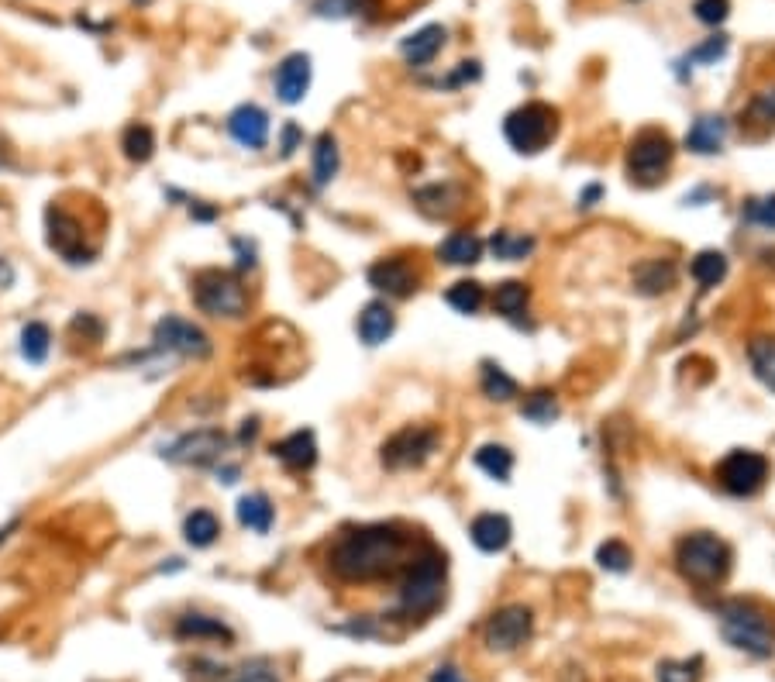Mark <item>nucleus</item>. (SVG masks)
<instances>
[{
  "instance_id": "obj_1",
  "label": "nucleus",
  "mask_w": 775,
  "mask_h": 682,
  "mask_svg": "<svg viewBox=\"0 0 775 682\" xmlns=\"http://www.w3.org/2000/svg\"><path fill=\"white\" fill-rule=\"evenodd\" d=\"M410 538L397 524L345 527L328 548V569L341 583H379L407 565Z\"/></svg>"
},
{
  "instance_id": "obj_2",
  "label": "nucleus",
  "mask_w": 775,
  "mask_h": 682,
  "mask_svg": "<svg viewBox=\"0 0 775 682\" xmlns=\"http://www.w3.org/2000/svg\"><path fill=\"white\" fill-rule=\"evenodd\" d=\"M731 562H734L731 545L710 531L686 534L676 545V572L689 586H700V589L720 586L727 579V572H731Z\"/></svg>"
},
{
  "instance_id": "obj_3",
  "label": "nucleus",
  "mask_w": 775,
  "mask_h": 682,
  "mask_svg": "<svg viewBox=\"0 0 775 682\" xmlns=\"http://www.w3.org/2000/svg\"><path fill=\"white\" fill-rule=\"evenodd\" d=\"M713 614H717L720 634L731 648L748 651L755 658H769L775 651V624L762 607L748 600H727Z\"/></svg>"
},
{
  "instance_id": "obj_4",
  "label": "nucleus",
  "mask_w": 775,
  "mask_h": 682,
  "mask_svg": "<svg viewBox=\"0 0 775 682\" xmlns=\"http://www.w3.org/2000/svg\"><path fill=\"white\" fill-rule=\"evenodd\" d=\"M441 596H445V558L434 548H424L417 558H410L403 572L400 610L407 617H428L438 610Z\"/></svg>"
},
{
  "instance_id": "obj_5",
  "label": "nucleus",
  "mask_w": 775,
  "mask_h": 682,
  "mask_svg": "<svg viewBox=\"0 0 775 682\" xmlns=\"http://www.w3.org/2000/svg\"><path fill=\"white\" fill-rule=\"evenodd\" d=\"M190 297L200 314L238 321L248 314V290L245 283L228 269H200L190 279Z\"/></svg>"
},
{
  "instance_id": "obj_6",
  "label": "nucleus",
  "mask_w": 775,
  "mask_h": 682,
  "mask_svg": "<svg viewBox=\"0 0 775 682\" xmlns=\"http://www.w3.org/2000/svg\"><path fill=\"white\" fill-rule=\"evenodd\" d=\"M45 242L66 266H87L100 255V245L90 242L87 224L62 204H49L45 211Z\"/></svg>"
},
{
  "instance_id": "obj_7",
  "label": "nucleus",
  "mask_w": 775,
  "mask_h": 682,
  "mask_svg": "<svg viewBox=\"0 0 775 682\" xmlns=\"http://www.w3.org/2000/svg\"><path fill=\"white\" fill-rule=\"evenodd\" d=\"M555 131H558V111L548 104H541V100H531V104L517 107V111H510L507 121H503L507 142L524 155L545 152L548 145H552Z\"/></svg>"
},
{
  "instance_id": "obj_8",
  "label": "nucleus",
  "mask_w": 775,
  "mask_h": 682,
  "mask_svg": "<svg viewBox=\"0 0 775 682\" xmlns=\"http://www.w3.org/2000/svg\"><path fill=\"white\" fill-rule=\"evenodd\" d=\"M672 159H676V145L665 131L645 128L631 138L627 145V176L638 186H655L665 180Z\"/></svg>"
},
{
  "instance_id": "obj_9",
  "label": "nucleus",
  "mask_w": 775,
  "mask_h": 682,
  "mask_svg": "<svg viewBox=\"0 0 775 682\" xmlns=\"http://www.w3.org/2000/svg\"><path fill=\"white\" fill-rule=\"evenodd\" d=\"M149 348H152V355H176V359L204 362V359H211L214 341L204 328H197V324L186 321V317L166 314L155 321Z\"/></svg>"
},
{
  "instance_id": "obj_10",
  "label": "nucleus",
  "mask_w": 775,
  "mask_h": 682,
  "mask_svg": "<svg viewBox=\"0 0 775 682\" xmlns=\"http://www.w3.org/2000/svg\"><path fill=\"white\" fill-rule=\"evenodd\" d=\"M441 434L431 424H407V428L393 431L390 438L379 445V462L383 469L390 472H403V469H421L424 462L438 452Z\"/></svg>"
},
{
  "instance_id": "obj_11",
  "label": "nucleus",
  "mask_w": 775,
  "mask_h": 682,
  "mask_svg": "<svg viewBox=\"0 0 775 682\" xmlns=\"http://www.w3.org/2000/svg\"><path fill=\"white\" fill-rule=\"evenodd\" d=\"M228 452V434L221 428H197L173 438L169 445L159 448V455L173 465H193V469H207V465L224 462Z\"/></svg>"
},
{
  "instance_id": "obj_12",
  "label": "nucleus",
  "mask_w": 775,
  "mask_h": 682,
  "mask_svg": "<svg viewBox=\"0 0 775 682\" xmlns=\"http://www.w3.org/2000/svg\"><path fill=\"white\" fill-rule=\"evenodd\" d=\"M769 479V459L751 448H738L717 465V483L731 496H755Z\"/></svg>"
},
{
  "instance_id": "obj_13",
  "label": "nucleus",
  "mask_w": 775,
  "mask_h": 682,
  "mask_svg": "<svg viewBox=\"0 0 775 682\" xmlns=\"http://www.w3.org/2000/svg\"><path fill=\"white\" fill-rule=\"evenodd\" d=\"M534 631V614L524 603H510V607L496 610L483 627V641L490 651H514L521 648Z\"/></svg>"
},
{
  "instance_id": "obj_14",
  "label": "nucleus",
  "mask_w": 775,
  "mask_h": 682,
  "mask_svg": "<svg viewBox=\"0 0 775 682\" xmlns=\"http://www.w3.org/2000/svg\"><path fill=\"white\" fill-rule=\"evenodd\" d=\"M369 286L379 293H386V297H410V293H417V283H421V273L414 269V262L407 259V255H386V259H376L369 266Z\"/></svg>"
},
{
  "instance_id": "obj_15",
  "label": "nucleus",
  "mask_w": 775,
  "mask_h": 682,
  "mask_svg": "<svg viewBox=\"0 0 775 682\" xmlns=\"http://www.w3.org/2000/svg\"><path fill=\"white\" fill-rule=\"evenodd\" d=\"M310 80H314V62H310V56L307 52H290L276 66V76H273L276 97L283 104H300L310 90Z\"/></svg>"
},
{
  "instance_id": "obj_16",
  "label": "nucleus",
  "mask_w": 775,
  "mask_h": 682,
  "mask_svg": "<svg viewBox=\"0 0 775 682\" xmlns=\"http://www.w3.org/2000/svg\"><path fill=\"white\" fill-rule=\"evenodd\" d=\"M269 131H273V124H269V114L262 111L259 104H242L228 114V135L235 138L242 149H252V152L266 149Z\"/></svg>"
},
{
  "instance_id": "obj_17",
  "label": "nucleus",
  "mask_w": 775,
  "mask_h": 682,
  "mask_svg": "<svg viewBox=\"0 0 775 682\" xmlns=\"http://www.w3.org/2000/svg\"><path fill=\"white\" fill-rule=\"evenodd\" d=\"M273 459H279L286 472H310L317 465V438L310 428H297L273 445Z\"/></svg>"
},
{
  "instance_id": "obj_18",
  "label": "nucleus",
  "mask_w": 775,
  "mask_h": 682,
  "mask_svg": "<svg viewBox=\"0 0 775 682\" xmlns=\"http://www.w3.org/2000/svg\"><path fill=\"white\" fill-rule=\"evenodd\" d=\"M676 262L672 259H641L638 266L631 269V279H634V290L641 297H662L676 286Z\"/></svg>"
},
{
  "instance_id": "obj_19",
  "label": "nucleus",
  "mask_w": 775,
  "mask_h": 682,
  "mask_svg": "<svg viewBox=\"0 0 775 682\" xmlns=\"http://www.w3.org/2000/svg\"><path fill=\"white\" fill-rule=\"evenodd\" d=\"M469 538L479 552L496 555L510 545V538H514V524H510V517H503V514H479L476 521L469 524Z\"/></svg>"
},
{
  "instance_id": "obj_20",
  "label": "nucleus",
  "mask_w": 775,
  "mask_h": 682,
  "mask_svg": "<svg viewBox=\"0 0 775 682\" xmlns=\"http://www.w3.org/2000/svg\"><path fill=\"white\" fill-rule=\"evenodd\" d=\"M173 634L180 641H224V645H235V631H231L221 617L193 614V610L183 617H176Z\"/></svg>"
},
{
  "instance_id": "obj_21",
  "label": "nucleus",
  "mask_w": 775,
  "mask_h": 682,
  "mask_svg": "<svg viewBox=\"0 0 775 682\" xmlns=\"http://www.w3.org/2000/svg\"><path fill=\"white\" fill-rule=\"evenodd\" d=\"M727 142V121L720 114H700L686 131V149L693 155H717Z\"/></svg>"
},
{
  "instance_id": "obj_22",
  "label": "nucleus",
  "mask_w": 775,
  "mask_h": 682,
  "mask_svg": "<svg viewBox=\"0 0 775 682\" xmlns=\"http://www.w3.org/2000/svg\"><path fill=\"white\" fill-rule=\"evenodd\" d=\"M441 45H445V28L424 25V28H417L414 35L403 38L400 52H403V59H407V66H428V62H434V56L441 52Z\"/></svg>"
},
{
  "instance_id": "obj_23",
  "label": "nucleus",
  "mask_w": 775,
  "mask_h": 682,
  "mask_svg": "<svg viewBox=\"0 0 775 682\" xmlns=\"http://www.w3.org/2000/svg\"><path fill=\"white\" fill-rule=\"evenodd\" d=\"M341 169V152H338V142L331 131H324V135H317L314 142V155H310V183H314V190H324V186H331V180L338 176Z\"/></svg>"
},
{
  "instance_id": "obj_24",
  "label": "nucleus",
  "mask_w": 775,
  "mask_h": 682,
  "mask_svg": "<svg viewBox=\"0 0 775 682\" xmlns=\"http://www.w3.org/2000/svg\"><path fill=\"white\" fill-rule=\"evenodd\" d=\"M397 331V314L383 304V300H372V304L362 307L359 314V338L366 341L369 348L383 345L386 338Z\"/></svg>"
},
{
  "instance_id": "obj_25",
  "label": "nucleus",
  "mask_w": 775,
  "mask_h": 682,
  "mask_svg": "<svg viewBox=\"0 0 775 682\" xmlns=\"http://www.w3.org/2000/svg\"><path fill=\"white\" fill-rule=\"evenodd\" d=\"M486 245L476 231H452L445 242L438 245V259L448 262V266H476L483 259Z\"/></svg>"
},
{
  "instance_id": "obj_26",
  "label": "nucleus",
  "mask_w": 775,
  "mask_h": 682,
  "mask_svg": "<svg viewBox=\"0 0 775 682\" xmlns=\"http://www.w3.org/2000/svg\"><path fill=\"white\" fill-rule=\"evenodd\" d=\"M414 204L428 217H452L462 207V190L455 183H434L414 193Z\"/></svg>"
},
{
  "instance_id": "obj_27",
  "label": "nucleus",
  "mask_w": 775,
  "mask_h": 682,
  "mask_svg": "<svg viewBox=\"0 0 775 682\" xmlns=\"http://www.w3.org/2000/svg\"><path fill=\"white\" fill-rule=\"evenodd\" d=\"M235 517L245 531H255V534H269L273 531V521H276V507L266 493H248L238 500L235 507Z\"/></svg>"
},
{
  "instance_id": "obj_28",
  "label": "nucleus",
  "mask_w": 775,
  "mask_h": 682,
  "mask_svg": "<svg viewBox=\"0 0 775 682\" xmlns=\"http://www.w3.org/2000/svg\"><path fill=\"white\" fill-rule=\"evenodd\" d=\"M183 538L186 545L193 548H211L217 538H221V521H217L214 510L207 507H197L183 517Z\"/></svg>"
},
{
  "instance_id": "obj_29",
  "label": "nucleus",
  "mask_w": 775,
  "mask_h": 682,
  "mask_svg": "<svg viewBox=\"0 0 775 682\" xmlns=\"http://www.w3.org/2000/svg\"><path fill=\"white\" fill-rule=\"evenodd\" d=\"M18 352L21 359L28 362V366H45V359H49L52 352V331L45 321H28L25 328H21L18 335Z\"/></svg>"
},
{
  "instance_id": "obj_30",
  "label": "nucleus",
  "mask_w": 775,
  "mask_h": 682,
  "mask_svg": "<svg viewBox=\"0 0 775 682\" xmlns=\"http://www.w3.org/2000/svg\"><path fill=\"white\" fill-rule=\"evenodd\" d=\"M479 386H483L486 400H496V403L514 400L517 390H521V386H517V379L510 376V372L503 369V366L490 362V359H486L483 366H479Z\"/></svg>"
},
{
  "instance_id": "obj_31",
  "label": "nucleus",
  "mask_w": 775,
  "mask_h": 682,
  "mask_svg": "<svg viewBox=\"0 0 775 682\" xmlns=\"http://www.w3.org/2000/svg\"><path fill=\"white\" fill-rule=\"evenodd\" d=\"M121 152L128 162H135V166H145V162L155 155V131L149 128V124L135 121L124 128L121 135Z\"/></svg>"
},
{
  "instance_id": "obj_32",
  "label": "nucleus",
  "mask_w": 775,
  "mask_h": 682,
  "mask_svg": "<svg viewBox=\"0 0 775 682\" xmlns=\"http://www.w3.org/2000/svg\"><path fill=\"white\" fill-rule=\"evenodd\" d=\"M748 362L751 372L758 376V383H765L775 390V335H758L748 341Z\"/></svg>"
},
{
  "instance_id": "obj_33",
  "label": "nucleus",
  "mask_w": 775,
  "mask_h": 682,
  "mask_svg": "<svg viewBox=\"0 0 775 682\" xmlns=\"http://www.w3.org/2000/svg\"><path fill=\"white\" fill-rule=\"evenodd\" d=\"M689 276L696 279V283L703 286V290H710V286L724 283L727 276V255L724 252H713V248H707V252L693 255V262H689Z\"/></svg>"
},
{
  "instance_id": "obj_34",
  "label": "nucleus",
  "mask_w": 775,
  "mask_h": 682,
  "mask_svg": "<svg viewBox=\"0 0 775 682\" xmlns=\"http://www.w3.org/2000/svg\"><path fill=\"white\" fill-rule=\"evenodd\" d=\"M490 252L496 255V259H503V262H521V259H527V255L534 252V238L521 235V231H507V228L493 231Z\"/></svg>"
},
{
  "instance_id": "obj_35",
  "label": "nucleus",
  "mask_w": 775,
  "mask_h": 682,
  "mask_svg": "<svg viewBox=\"0 0 775 682\" xmlns=\"http://www.w3.org/2000/svg\"><path fill=\"white\" fill-rule=\"evenodd\" d=\"M527 300H531V290H527V283H521V279H507V283H500L493 290V310L503 317L524 314Z\"/></svg>"
},
{
  "instance_id": "obj_36",
  "label": "nucleus",
  "mask_w": 775,
  "mask_h": 682,
  "mask_svg": "<svg viewBox=\"0 0 775 682\" xmlns=\"http://www.w3.org/2000/svg\"><path fill=\"white\" fill-rule=\"evenodd\" d=\"M476 465L496 483H510V472H514V452L503 445H483L476 452Z\"/></svg>"
},
{
  "instance_id": "obj_37",
  "label": "nucleus",
  "mask_w": 775,
  "mask_h": 682,
  "mask_svg": "<svg viewBox=\"0 0 775 682\" xmlns=\"http://www.w3.org/2000/svg\"><path fill=\"white\" fill-rule=\"evenodd\" d=\"M445 300H448V307H455L459 314H479L486 304V290L476 283V279H462V283L448 286Z\"/></svg>"
},
{
  "instance_id": "obj_38",
  "label": "nucleus",
  "mask_w": 775,
  "mask_h": 682,
  "mask_svg": "<svg viewBox=\"0 0 775 682\" xmlns=\"http://www.w3.org/2000/svg\"><path fill=\"white\" fill-rule=\"evenodd\" d=\"M376 11V0H317L314 14L317 18H355V14H369Z\"/></svg>"
},
{
  "instance_id": "obj_39",
  "label": "nucleus",
  "mask_w": 775,
  "mask_h": 682,
  "mask_svg": "<svg viewBox=\"0 0 775 682\" xmlns=\"http://www.w3.org/2000/svg\"><path fill=\"white\" fill-rule=\"evenodd\" d=\"M596 562H600V569L617 572V576H620V572L631 569L634 555H631V548H627L620 538H610V541H603V545L596 548Z\"/></svg>"
},
{
  "instance_id": "obj_40",
  "label": "nucleus",
  "mask_w": 775,
  "mask_h": 682,
  "mask_svg": "<svg viewBox=\"0 0 775 682\" xmlns=\"http://www.w3.org/2000/svg\"><path fill=\"white\" fill-rule=\"evenodd\" d=\"M521 414L527 417V421H534V424H552L555 417H558L555 393H552V390H534L531 397L524 400Z\"/></svg>"
},
{
  "instance_id": "obj_41",
  "label": "nucleus",
  "mask_w": 775,
  "mask_h": 682,
  "mask_svg": "<svg viewBox=\"0 0 775 682\" xmlns=\"http://www.w3.org/2000/svg\"><path fill=\"white\" fill-rule=\"evenodd\" d=\"M703 676V658H669L658 665V682H700Z\"/></svg>"
},
{
  "instance_id": "obj_42",
  "label": "nucleus",
  "mask_w": 775,
  "mask_h": 682,
  "mask_svg": "<svg viewBox=\"0 0 775 682\" xmlns=\"http://www.w3.org/2000/svg\"><path fill=\"white\" fill-rule=\"evenodd\" d=\"M741 217L748 224H758L765 231H775V193L769 197H751L748 204L741 207Z\"/></svg>"
},
{
  "instance_id": "obj_43",
  "label": "nucleus",
  "mask_w": 775,
  "mask_h": 682,
  "mask_svg": "<svg viewBox=\"0 0 775 682\" xmlns=\"http://www.w3.org/2000/svg\"><path fill=\"white\" fill-rule=\"evenodd\" d=\"M693 18L707 28H717L731 18V0H693Z\"/></svg>"
},
{
  "instance_id": "obj_44",
  "label": "nucleus",
  "mask_w": 775,
  "mask_h": 682,
  "mask_svg": "<svg viewBox=\"0 0 775 682\" xmlns=\"http://www.w3.org/2000/svg\"><path fill=\"white\" fill-rule=\"evenodd\" d=\"M727 45H731V38L720 35V31H717V35H710L703 45H696V49L689 52L686 59L696 62V66H713V62H720V59L727 56Z\"/></svg>"
},
{
  "instance_id": "obj_45",
  "label": "nucleus",
  "mask_w": 775,
  "mask_h": 682,
  "mask_svg": "<svg viewBox=\"0 0 775 682\" xmlns=\"http://www.w3.org/2000/svg\"><path fill=\"white\" fill-rule=\"evenodd\" d=\"M69 331H73V335H83V338L90 341V345H100L104 335H107L104 321H100L97 314H76L73 324H69Z\"/></svg>"
},
{
  "instance_id": "obj_46",
  "label": "nucleus",
  "mask_w": 775,
  "mask_h": 682,
  "mask_svg": "<svg viewBox=\"0 0 775 682\" xmlns=\"http://www.w3.org/2000/svg\"><path fill=\"white\" fill-rule=\"evenodd\" d=\"M748 114L755 121H765V124H775V87L772 90H762L755 93V100L748 104Z\"/></svg>"
},
{
  "instance_id": "obj_47",
  "label": "nucleus",
  "mask_w": 775,
  "mask_h": 682,
  "mask_svg": "<svg viewBox=\"0 0 775 682\" xmlns=\"http://www.w3.org/2000/svg\"><path fill=\"white\" fill-rule=\"evenodd\" d=\"M297 149H304V128H300L297 121H286L283 131H279V155L290 159Z\"/></svg>"
},
{
  "instance_id": "obj_48",
  "label": "nucleus",
  "mask_w": 775,
  "mask_h": 682,
  "mask_svg": "<svg viewBox=\"0 0 775 682\" xmlns=\"http://www.w3.org/2000/svg\"><path fill=\"white\" fill-rule=\"evenodd\" d=\"M231 682H276V676L269 672L266 662H252V665H245V669H238Z\"/></svg>"
},
{
  "instance_id": "obj_49",
  "label": "nucleus",
  "mask_w": 775,
  "mask_h": 682,
  "mask_svg": "<svg viewBox=\"0 0 775 682\" xmlns=\"http://www.w3.org/2000/svg\"><path fill=\"white\" fill-rule=\"evenodd\" d=\"M483 76V69H479V62H459V69H455L452 76L445 80V87H462V83H472Z\"/></svg>"
},
{
  "instance_id": "obj_50",
  "label": "nucleus",
  "mask_w": 775,
  "mask_h": 682,
  "mask_svg": "<svg viewBox=\"0 0 775 682\" xmlns=\"http://www.w3.org/2000/svg\"><path fill=\"white\" fill-rule=\"evenodd\" d=\"M235 252H238V269H255V245L245 242V238H235Z\"/></svg>"
},
{
  "instance_id": "obj_51",
  "label": "nucleus",
  "mask_w": 775,
  "mask_h": 682,
  "mask_svg": "<svg viewBox=\"0 0 775 682\" xmlns=\"http://www.w3.org/2000/svg\"><path fill=\"white\" fill-rule=\"evenodd\" d=\"M217 207H207L204 200H190V217L193 221H200V224H211V221H217Z\"/></svg>"
},
{
  "instance_id": "obj_52",
  "label": "nucleus",
  "mask_w": 775,
  "mask_h": 682,
  "mask_svg": "<svg viewBox=\"0 0 775 682\" xmlns=\"http://www.w3.org/2000/svg\"><path fill=\"white\" fill-rule=\"evenodd\" d=\"M431 682H469V679H465L455 665H438V669L431 672Z\"/></svg>"
},
{
  "instance_id": "obj_53",
  "label": "nucleus",
  "mask_w": 775,
  "mask_h": 682,
  "mask_svg": "<svg viewBox=\"0 0 775 682\" xmlns=\"http://www.w3.org/2000/svg\"><path fill=\"white\" fill-rule=\"evenodd\" d=\"M600 197H603V186H600V183H589L586 190L579 193V207H583V211H589V207H596V200H600Z\"/></svg>"
},
{
  "instance_id": "obj_54",
  "label": "nucleus",
  "mask_w": 775,
  "mask_h": 682,
  "mask_svg": "<svg viewBox=\"0 0 775 682\" xmlns=\"http://www.w3.org/2000/svg\"><path fill=\"white\" fill-rule=\"evenodd\" d=\"M255 434H259V421H255V417H248V421H242V431H238V441H242V445H252Z\"/></svg>"
},
{
  "instance_id": "obj_55",
  "label": "nucleus",
  "mask_w": 775,
  "mask_h": 682,
  "mask_svg": "<svg viewBox=\"0 0 775 682\" xmlns=\"http://www.w3.org/2000/svg\"><path fill=\"white\" fill-rule=\"evenodd\" d=\"M217 479H221V483H235V479H238V465L217 462Z\"/></svg>"
},
{
  "instance_id": "obj_56",
  "label": "nucleus",
  "mask_w": 775,
  "mask_h": 682,
  "mask_svg": "<svg viewBox=\"0 0 775 682\" xmlns=\"http://www.w3.org/2000/svg\"><path fill=\"white\" fill-rule=\"evenodd\" d=\"M14 531H18V521H7L4 527H0V548L7 545V538H11Z\"/></svg>"
},
{
  "instance_id": "obj_57",
  "label": "nucleus",
  "mask_w": 775,
  "mask_h": 682,
  "mask_svg": "<svg viewBox=\"0 0 775 682\" xmlns=\"http://www.w3.org/2000/svg\"><path fill=\"white\" fill-rule=\"evenodd\" d=\"M142 4H149V0H142Z\"/></svg>"
},
{
  "instance_id": "obj_58",
  "label": "nucleus",
  "mask_w": 775,
  "mask_h": 682,
  "mask_svg": "<svg viewBox=\"0 0 775 682\" xmlns=\"http://www.w3.org/2000/svg\"><path fill=\"white\" fill-rule=\"evenodd\" d=\"M631 4H638V0H631Z\"/></svg>"
}]
</instances>
